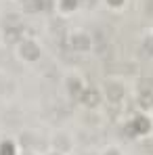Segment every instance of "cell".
<instances>
[{
    "label": "cell",
    "instance_id": "1",
    "mask_svg": "<svg viewBox=\"0 0 153 155\" xmlns=\"http://www.w3.org/2000/svg\"><path fill=\"white\" fill-rule=\"evenodd\" d=\"M82 101L88 105V107H95V105L99 103V94H97L95 90H88V92H84V94H82Z\"/></svg>",
    "mask_w": 153,
    "mask_h": 155
},
{
    "label": "cell",
    "instance_id": "2",
    "mask_svg": "<svg viewBox=\"0 0 153 155\" xmlns=\"http://www.w3.org/2000/svg\"><path fill=\"white\" fill-rule=\"evenodd\" d=\"M120 94H122V90H120L118 86H111V88H109V99L115 101V99H120Z\"/></svg>",
    "mask_w": 153,
    "mask_h": 155
},
{
    "label": "cell",
    "instance_id": "3",
    "mask_svg": "<svg viewBox=\"0 0 153 155\" xmlns=\"http://www.w3.org/2000/svg\"><path fill=\"white\" fill-rule=\"evenodd\" d=\"M36 54H38V51H36V48H32V44H27V46H25V57H29V59H34Z\"/></svg>",
    "mask_w": 153,
    "mask_h": 155
},
{
    "label": "cell",
    "instance_id": "4",
    "mask_svg": "<svg viewBox=\"0 0 153 155\" xmlns=\"http://www.w3.org/2000/svg\"><path fill=\"white\" fill-rule=\"evenodd\" d=\"M2 155H13V145L11 143H4L2 145Z\"/></svg>",
    "mask_w": 153,
    "mask_h": 155
},
{
    "label": "cell",
    "instance_id": "5",
    "mask_svg": "<svg viewBox=\"0 0 153 155\" xmlns=\"http://www.w3.org/2000/svg\"><path fill=\"white\" fill-rule=\"evenodd\" d=\"M72 92H74V97H78V94H80V86H78L76 82H72Z\"/></svg>",
    "mask_w": 153,
    "mask_h": 155
},
{
    "label": "cell",
    "instance_id": "6",
    "mask_svg": "<svg viewBox=\"0 0 153 155\" xmlns=\"http://www.w3.org/2000/svg\"><path fill=\"white\" fill-rule=\"evenodd\" d=\"M76 44H78V48H86V40H84V38H78Z\"/></svg>",
    "mask_w": 153,
    "mask_h": 155
},
{
    "label": "cell",
    "instance_id": "7",
    "mask_svg": "<svg viewBox=\"0 0 153 155\" xmlns=\"http://www.w3.org/2000/svg\"><path fill=\"white\" fill-rule=\"evenodd\" d=\"M109 155H115V153H109Z\"/></svg>",
    "mask_w": 153,
    "mask_h": 155
}]
</instances>
